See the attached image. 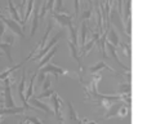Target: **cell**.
I'll use <instances>...</instances> for the list:
<instances>
[{"label":"cell","mask_w":147,"mask_h":124,"mask_svg":"<svg viewBox=\"0 0 147 124\" xmlns=\"http://www.w3.org/2000/svg\"><path fill=\"white\" fill-rule=\"evenodd\" d=\"M53 27H54V20H53V18H52V17H49V18H48V25H47V30H45V34H44L43 39H41V40L39 41V44H38V45H36L35 48H34L32 51L30 52V54H28V56L26 57V60H25V61H28V60H31L34 56H35L36 53H38V51H39V49H40V51H41V49H43L44 47L47 45V43H48V38H49V34H51V31L53 30Z\"/></svg>","instance_id":"1"},{"label":"cell","mask_w":147,"mask_h":124,"mask_svg":"<svg viewBox=\"0 0 147 124\" xmlns=\"http://www.w3.org/2000/svg\"><path fill=\"white\" fill-rule=\"evenodd\" d=\"M4 117H5V115L0 114V123H1V122H3V120H4Z\"/></svg>","instance_id":"31"},{"label":"cell","mask_w":147,"mask_h":124,"mask_svg":"<svg viewBox=\"0 0 147 124\" xmlns=\"http://www.w3.org/2000/svg\"><path fill=\"white\" fill-rule=\"evenodd\" d=\"M52 81H51V78L49 76H47V79L44 80V83H43V85H41V92L43 91H48V89H51V85H52Z\"/></svg>","instance_id":"26"},{"label":"cell","mask_w":147,"mask_h":124,"mask_svg":"<svg viewBox=\"0 0 147 124\" xmlns=\"http://www.w3.org/2000/svg\"><path fill=\"white\" fill-rule=\"evenodd\" d=\"M101 68H110V67L105 62H98L97 65H94L90 67V73H98Z\"/></svg>","instance_id":"23"},{"label":"cell","mask_w":147,"mask_h":124,"mask_svg":"<svg viewBox=\"0 0 147 124\" xmlns=\"http://www.w3.org/2000/svg\"><path fill=\"white\" fill-rule=\"evenodd\" d=\"M53 93H54V89H48V91H43L41 93H39V94H36V98H39V100H41V98H51L52 96H53Z\"/></svg>","instance_id":"20"},{"label":"cell","mask_w":147,"mask_h":124,"mask_svg":"<svg viewBox=\"0 0 147 124\" xmlns=\"http://www.w3.org/2000/svg\"><path fill=\"white\" fill-rule=\"evenodd\" d=\"M26 111V109L25 107H18V106H16V107H1L0 109V114H3V115H22L23 112Z\"/></svg>","instance_id":"10"},{"label":"cell","mask_w":147,"mask_h":124,"mask_svg":"<svg viewBox=\"0 0 147 124\" xmlns=\"http://www.w3.org/2000/svg\"><path fill=\"white\" fill-rule=\"evenodd\" d=\"M85 39H86V23L84 22L81 26V45L85 44Z\"/></svg>","instance_id":"27"},{"label":"cell","mask_w":147,"mask_h":124,"mask_svg":"<svg viewBox=\"0 0 147 124\" xmlns=\"http://www.w3.org/2000/svg\"><path fill=\"white\" fill-rule=\"evenodd\" d=\"M0 49L1 52L7 56V58L9 60V63H13V57H12V45L8 43H0Z\"/></svg>","instance_id":"16"},{"label":"cell","mask_w":147,"mask_h":124,"mask_svg":"<svg viewBox=\"0 0 147 124\" xmlns=\"http://www.w3.org/2000/svg\"><path fill=\"white\" fill-rule=\"evenodd\" d=\"M34 8H35V0H27V7L25 8V16H23V18H22V26L23 27L26 26V22H27L30 14L32 13Z\"/></svg>","instance_id":"14"},{"label":"cell","mask_w":147,"mask_h":124,"mask_svg":"<svg viewBox=\"0 0 147 124\" xmlns=\"http://www.w3.org/2000/svg\"><path fill=\"white\" fill-rule=\"evenodd\" d=\"M0 9H1V8H0Z\"/></svg>","instance_id":"38"},{"label":"cell","mask_w":147,"mask_h":124,"mask_svg":"<svg viewBox=\"0 0 147 124\" xmlns=\"http://www.w3.org/2000/svg\"><path fill=\"white\" fill-rule=\"evenodd\" d=\"M0 104H4V101H1V100H0Z\"/></svg>","instance_id":"36"},{"label":"cell","mask_w":147,"mask_h":124,"mask_svg":"<svg viewBox=\"0 0 147 124\" xmlns=\"http://www.w3.org/2000/svg\"><path fill=\"white\" fill-rule=\"evenodd\" d=\"M58 47H59L58 44H57V45H54L53 48L51 49V52H48V53H47L45 56H44L43 58L40 60V63H39V65H38V70H40V68H41V67H44V66H45L47 63H49V61H51V60L54 57V54H56V52L58 51Z\"/></svg>","instance_id":"11"},{"label":"cell","mask_w":147,"mask_h":124,"mask_svg":"<svg viewBox=\"0 0 147 124\" xmlns=\"http://www.w3.org/2000/svg\"><path fill=\"white\" fill-rule=\"evenodd\" d=\"M49 17L53 18L54 22H58L63 28L72 26V17H71V14H69V13H66V12H65V13L52 12Z\"/></svg>","instance_id":"6"},{"label":"cell","mask_w":147,"mask_h":124,"mask_svg":"<svg viewBox=\"0 0 147 124\" xmlns=\"http://www.w3.org/2000/svg\"><path fill=\"white\" fill-rule=\"evenodd\" d=\"M3 39H4L3 43H8V44H10V45L14 44V35H13V34H5V35L3 36Z\"/></svg>","instance_id":"25"},{"label":"cell","mask_w":147,"mask_h":124,"mask_svg":"<svg viewBox=\"0 0 147 124\" xmlns=\"http://www.w3.org/2000/svg\"><path fill=\"white\" fill-rule=\"evenodd\" d=\"M30 104H31V106H34V107H36V109H39V110H41V111H44L48 117H51V115H54V111L51 109V106H49L48 104H45V102H41L39 98H36L35 96H32L30 100Z\"/></svg>","instance_id":"7"},{"label":"cell","mask_w":147,"mask_h":124,"mask_svg":"<svg viewBox=\"0 0 147 124\" xmlns=\"http://www.w3.org/2000/svg\"><path fill=\"white\" fill-rule=\"evenodd\" d=\"M26 4H27V0H21V3H20V13H21V14L25 12Z\"/></svg>","instance_id":"30"},{"label":"cell","mask_w":147,"mask_h":124,"mask_svg":"<svg viewBox=\"0 0 147 124\" xmlns=\"http://www.w3.org/2000/svg\"><path fill=\"white\" fill-rule=\"evenodd\" d=\"M74 7H75V16H79V9H80V0H74Z\"/></svg>","instance_id":"29"},{"label":"cell","mask_w":147,"mask_h":124,"mask_svg":"<svg viewBox=\"0 0 147 124\" xmlns=\"http://www.w3.org/2000/svg\"><path fill=\"white\" fill-rule=\"evenodd\" d=\"M3 54H4V53H3V52H0V57H1V56H3Z\"/></svg>","instance_id":"35"},{"label":"cell","mask_w":147,"mask_h":124,"mask_svg":"<svg viewBox=\"0 0 147 124\" xmlns=\"http://www.w3.org/2000/svg\"><path fill=\"white\" fill-rule=\"evenodd\" d=\"M96 39H97V35H94L93 40H90L88 44H84V45H83V56H85V54L92 49V47L94 45V41H96Z\"/></svg>","instance_id":"22"},{"label":"cell","mask_w":147,"mask_h":124,"mask_svg":"<svg viewBox=\"0 0 147 124\" xmlns=\"http://www.w3.org/2000/svg\"><path fill=\"white\" fill-rule=\"evenodd\" d=\"M47 12H48V7H47V0H43V3H41V7H40V13H39V17H40V20L45 17Z\"/></svg>","instance_id":"24"},{"label":"cell","mask_w":147,"mask_h":124,"mask_svg":"<svg viewBox=\"0 0 147 124\" xmlns=\"http://www.w3.org/2000/svg\"><path fill=\"white\" fill-rule=\"evenodd\" d=\"M65 31H66V30H65V28H61V30H59L58 33H57L56 35H54L53 38L51 39V40H48V43H47V45L44 47V48L41 49L40 52H38V53H36L35 56L32 57V58H31V61H39V60H41V58H43V57L45 56V54L48 53V52L51 51V49L53 48L54 45H57V41H58L59 39H61L62 36L65 35Z\"/></svg>","instance_id":"2"},{"label":"cell","mask_w":147,"mask_h":124,"mask_svg":"<svg viewBox=\"0 0 147 124\" xmlns=\"http://www.w3.org/2000/svg\"><path fill=\"white\" fill-rule=\"evenodd\" d=\"M8 10H9V13L12 14L13 20H14L16 22H18V23H21V25H22V20H21V16H20V13H18L17 8H16V5H14V3H13V0H8Z\"/></svg>","instance_id":"12"},{"label":"cell","mask_w":147,"mask_h":124,"mask_svg":"<svg viewBox=\"0 0 147 124\" xmlns=\"http://www.w3.org/2000/svg\"><path fill=\"white\" fill-rule=\"evenodd\" d=\"M36 76H38V73H34L32 76H31V79H30V81H28V87H27V89H26V93H25L26 101H28V100H30L31 97L34 96V84H35Z\"/></svg>","instance_id":"15"},{"label":"cell","mask_w":147,"mask_h":124,"mask_svg":"<svg viewBox=\"0 0 147 124\" xmlns=\"http://www.w3.org/2000/svg\"><path fill=\"white\" fill-rule=\"evenodd\" d=\"M25 62H26V61H23V62H21V63H17V65H12V66H10V67L5 68V70L3 71L1 74H0V80H3V81H4L5 79H8L10 75H12L13 73H14L16 70H17V68H20L21 66H22Z\"/></svg>","instance_id":"13"},{"label":"cell","mask_w":147,"mask_h":124,"mask_svg":"<svg viewBox=\"0 0 147 124\" xmlns=\"http://www.w3.org/2000/svg\"><path fill=\"white\" fill-rule=\"evenodd\" d=\"M5 27H7V26H5V23L0 20V41H1L3 36L5 35Z\"/></svg>","instance_id":"28"},{"label":"cell","mask_w":147,"mask_h":124,"mask_svg":"<svg viewBox=\"0 0 147 124\" xmlns=\"http://www.w3.org/2000/svg\"><path fill=\"white\" fill-rule=\"evenodd\" d=\"M53 12H57V13H65L63 0H56V3H54V10H53Z\"/></svg>","instance_id":"21"},{"label":"cell","mask_w":147,"mask_h":124,"mask_svg":"<svg viewBox=\"0 0 147 124\" xmlns=\"http://www.w3.org/2000/svg\"><path fill=\"white\" fill-rule=\"evenodd\" d=\"M51 102H52V106H53V109H54V115H56L57 120L61 122V123H65L63 115H62V109H63V102H62V98L56 93V92H54L53 96L51 97Z\"/></svg>","instance_id":"4"},{"label":"cell","mask_w":147,"mask_h":124,"mask_svg":"<svg viewBox=\"0 0 147 124\" xmlns=\"http://www.w3.org/2000/svg\"><path fill=\"white\" fill-rule=\"evenodd\" d=\"M34 13V17H32V25H31V34H30V38H32L34 35L36 34L39 27V13H40V5H35L32 10Z\"/></svg>","instance_id":"9"},{"label":"cell","mask_w":147,"mask_h":124,"mask_svg":"<svg viewBox=\"0 0 147 124\" xmlns=\"http://www.w3.org/2000/svg\"><path fill=\"white\" fill-rule=\"evenodd\" d=\"M1 16H3V13H0V18H1Z\"/></svg>","instance_id":"37"},{"label":"cell","mask_w":147,"mask_h":124,"mask_svg":"<svg viewBox=\"0 0 147 124\" xmlns=\"http://www.w3.org/2000/svg\"><path fill=\"white\" fill-rule=\"evenodd\" d=\"M66 105H67V117H69V120H70V124H80L81 120L79 119L78 117V112L75 111L72 106V102L70 100L66 101Z\"/></svg>","instance_id":"8"},{"label":"cell","mask_w":147,"mask_h":124,"mask_svg":"<svg viewBox=\"0 0 147 124\" xmlns=\"http://www.w3.org/2000/svg\"><path fill=\"white\" fill-rule=\"evenodd\" d=\"M38 71H41V73H44V74H49L51 73L52 75H54V80H58V76L59 75H72V73H70V71H67V70H65V68H62V67H59V66H57V65H54V63H47L44 67H41L40 70H38Z\"/></svg>","instance_id":"3"},{"label":"cell","mask_w":147,"mask_h":124,"mask_svg":"<svg viewBox=\"0 0 147 124\" xmlns=\"http://www.w3.org/2000/svg\"><path fill=\"white\" fill-rule=\"evenodd\" d=\"M1 107H4V104H0V109H1Z\"/></svg>","instance_id":"33"},{"label":"cell","mask_w":147,"mask_h":124,"mask_svg":"<svg viewBox=\"0 0 147 124\" xmlns=\"http://www.w3.org/2000/svg\"><path fill=\"white\" fill-rule=\"evenodd\" d=\"M22 122H27L28 124H44L38 117H35V115H31V117H23Z\"/></svg>","instance_id":"19"},{"label":"cell","mask_w":147,"mask_h":124,"mask_svg":"<svg viewBox=\"0 0 147 124\" xmlns=\"http://www.w3.org/2000/svg\"><path fill=\"white\" fill-rule=\"evenodd\" d=\"M67 28H69L70 38H71V39H70V40H71L72 43L75 44L76 47H78V30H76V27L72 25V26H70V27H67Z\"/></svg>","instance_id":"18"},{"label":"cell","mask_w":147,"mask_h":124,"mask_svg":"<svg viewBox=\"0 0 147 124\" xmlns=\"http://www.w3.org/2000/svg\"><path fill=\"white\" fill-rule=\"evenodd\" d=\"M0 92H4V85H1V84H0Z\"/></svg>","instance_id":"32"},{"label":"cell","mask_w":147,"mask_h":124,"mask_svg":"<svg viewBox=\"0 0 147 124\" xmlns=\"http://www.w3.org/2000/svg\"><path fill=\"white\" fill-rule=\"evenodd\" d=\"M86 1H88V3H89V4H92V0H86Z\"/></svg>","instance_id":"34"},{"label":"cell","mask_w":147,"mask_h":124,"mask_svg":"<svg viewBox=\"0 0 147 124\" xmlns=\"http://www.w3.org/2000/svg\"><path fill=\"white\" fill-rule=\"evenodd\" d=\"M0 20L3 21V22L5 23V26L7 27L10 28V31H13L14 34H17L18 36H21V38H26V34H25V27H21L20 23L16 22L14 20H12V18H8L5 17L4 14L1 16V18Z\"/></svg>","instance_id":"5"},{"label":"cell","mask_w":147,"mask_h":124,"mask_svg":"<svg viewBox=\"0 0 147 124\" xmlns=\"http://www.w3.org/2000/svg\"><path fill=\"white\" fill-rule=\"evenodd\" d=\"M67 44H69V48H70V52H71V56H72L75 60H76V62H78L79 67H80V70H81V60H80V57H79L78 48H76V45L72 43L71 40H69V41H67Z\"/></svg>","instance_id":"17"}]
</instances>
